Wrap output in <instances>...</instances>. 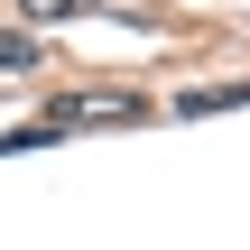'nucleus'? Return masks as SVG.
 <instances>
[{
	"instance_id": "nucleus-4",
	"label": "nucleus",
	"mask_w": 250,
	"mask_h": 250,
	"mask_svg": "<svg viewBox=\"0 0 250 250\" xmlns=\"http://www.w3.org/2000/svg\"><path fill=\"white\" fill-rule=\"evenodd\" d=\"M0 65H37V37L28 28H0Z\"/></svg>"
},
{
	"instance_id": "nucleus-3",
	"label": "nucleus",
	"mask_w": 250,
	"mask_h": 250,
	"mask_svg": "<svg viewBox=\"0 0 250 250\" xmlns=\"http://www.w3.org/2000/svg\"><path fill=\"white\" fill-rule=\"evenodd\" d=\"M83 9H102V0H19L28 28H37V19H83Z\"/></svg>"
},
{
	"instance_id": "nucleus-2",
	"label": "nucleus",
	"mask_w": 250,
	"mask_h": 250,
	"mask_svg": "<svg viewBox=\"0 0 250 250\" xmlns=\"http://www.w3.org/2000/svg\"><path fill=\"white\" fill-rule=\"evenodd\" d=\"M232 102H250V83H204V93H186L176 111H232Z\"/></svg>"
},
{
	"instance_id": "nucleus-1",
	"label": "nucleus",
	"mask_w": 250,
	"mask_h": 250,
	"mask_svg": "<svg viewBox=\"0 0 250 250\" xmlns=\"http://www.w3.org/2000/svg\"><path fill=\"white\" fill-rule=\"evenodd\" d=\"M83 121H139V102L130 93H56L37 130H83Z\"/></svg>"
}]
</instances>
